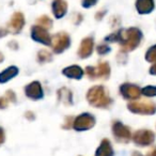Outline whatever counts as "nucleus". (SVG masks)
<instances>
[{
	"label": "nucleus",
	"instance_id": "f257e3e1",
	"mask_svg": "<svg viewBox=\"0 0 156 156\" xmlns=\"http://www.w3.org/2000/svg\"><path fill=\"white\" fill-rule=\"evenodd\" d=\"M141 31L137 28H129L119 31V41L122 44L124 51L134 50L141 41Z\"/></svg>",
	"mask_w": 156,
	"mask_h": 156
},
{
	"label": "nucleus",
	"instance_id": "f03ea898",
	"mask_svg": "<svg viewBox=\"0 0 156 156\" xmlns=\"http://www.w3.org/2000/svg\"><path fill=\"white\" fill-rule=\"evenodd\" d=\"M87 100L92 106L98 107V108H106L112 103L106 90L102 86L92 87L87 93Z\"/></svg>",
	"mask_w": 156,
	"mask_h": 156
},
{
	"label": "nucleus",
	"instance_id": "7ed1b4c3",
	"mask_svg": "<svg viewBox=\"0 0 156 156\" xmlns=\"http://www.w3.org/2000/svg\"><path fill=\"white\" fill-rule=\"evenodd\" d=\"M127 108L133 113L139 115H153L156 112V104L147 101H133L127 105Z\"/></svg>",
	"mask_w": 156,
	"mask_h": 156
},
{
	"label": "nucleus",
	"instance_id": "20e7f679",
	"mask_svg": "<svg viewBox=\"0 0 156 156\" xmlns=\"http://www.w3.org/2000/svg\"><path fill=\"white\" fill-rule=\"evenodd\" d=\"M86 73L91 79H107L110 75V66L107 62H101L98 66H88Z\"/></svg>",
	"mask_w": 156,
	"mask_h": 156
},
{
	"label": "nucleus",
	"instance_id": "39448f33",
	"mask_svg": "<svg viewBox=\"0 0 156 156\" xmlns=\"http://www.w3.org/2000/svg\"><path fill=\"white\" fill-rule=\"evenodd\" d=\"M51 47L56 54H61L71 45V39L65 32H59L51 37Z\"/></svg>",
	"mask_w": 156,
	"mask_h": 156
},
{
	"label": "nucleus",
	"instance_id": "423d86ee",
	"mask_svg": "<svg viewBox=\"0 0 156 156\" xmlns=\"http://www.w3.org/2000/svg\"><path fill=\"white\" fill-rule=\"evenodd\" d=\"M95 125V118L90 113H83V115H78L73 122V127L76 130H88L92 128Z\"/></svg>",
	"mask_w": 156,
	"mask_h": 156
},
{
	"label": "nucleus",
	"instance_id": "0eeeda50",
	"mask_svg": "<svg viewBox=\"0 0 156 156\" xmlns=\"http://www.w3.org/2000/svg\"><path fill=\"white\" fill-rule=\"evenodd\" d=\"M133 140H134L135 144L139 145V147H147V145L153 143V141L155 140V135L149 129H140L137 130L134 134Z\"/></svg>",
	"mask_w": 156,
	"mask_h": 156
},
{
	"label": "nucleus",
	"instance_id": "6e6552de",
	"mask_svg": "<svg viewBox=\"0 0 156 156\" xmlns=\"http://www.w3.org/2000/svg\"><path fill=\"white\" fill-rule=\"evenodd\" d=\"M112 133L115 136V140L119 142H127L129 141L130 137V130L127 126L122 124L121 122H115L112 125Z\"/></svg>",
	"mask_w": 156,
	"mask_h": 156
},
{
	"label": "nucleus",
	"instance_id": "1a4fd4ad",
	"mask_svg": "<svg viewBox=\"0 0 156 156\" xmlns=\"http://www.w3.org/2000/svg\"><path fill=\"white\" fill-rule=\"evenodd\" d=\"M31 37H32L34 41L40 42V43L44 44V45H49L51 43V37L48 34L47 30L44 29L43 27L39 26H33L31 29Z\"/></svg>",
	"mask_w": 156,
	"mask_h": 156
},
{
	"label": "nucleus",
	"instance_id": "9d476101",
	"mask_svg": "<svg viewBox=\"0 0 156 156\" xmlns=\"http://www.w3.org/2000/svg\"><path fill=\"white\" fill-rule=\"evenodd\" d=\"M120 93L126 100H137L140 96L141 90L138 86L132 83H124L120 87Z\"/></svg>",
	"mask_w": 156,
	"mask_h": 156
},
{
	"label": "nucleus",
	"instance_id": "9b49d317",
	"mask_svg": "<svg viewBox=\"0 0 156 156\" xmlns=\"http://www.w3.org/2000/svg\"><path fill=\"white\" fill-rule=\"evenodd\" d=\"M25 24V18L24 15L20 12H16L13 14V16L11 17V20L8 24V31L12 33H18L20 32V30L23 29Z\"/></svg>",
	"mask_w": 156,
	"mask_h": 156
},
{
	"label": "nucleus",
	"instance_id": "f8f14e48",
	"mask_svg": "<svg viewBox=\"0 0 156 156\" xmlns=\"http://www.w3.org/2000/svg\"><path fill=\"white\" fill-rule=\"evenodd\" d=\"M25 93L31 100H40L43 98V89L39 81H33L29 83L25 89Z\"/></svg>",
	"mask_w": 156,
	"mask_h": 156
},
{
	"label": "nucleus",
	"instance_id": "ddd939ff",
	"mask_svg": "<svg viewBox=\"0 0 156 156\" xmlns=\"http://www.w3.org/2000/svg\"><path fill=\"white\" fill-rule=\"evenodd\" d=\"M94 48V41L92 37H86L81 41L80 47L78 49V55L80 58H88L91 56Z\"/></svg>",
	"mask_w": 156,
	"mask_h": 156
},
{
	"label": "nucleus",
	"instance_id": "4468645a",
	"mask_svg": "<svg viewBox=\"0 0 156 156\" xmlns=\"http://www.w3.org/2000/svg\"><path fill=\"white\" fill-rule=\"evenodd\" d=\"M52 12L56 18H61L66 14L67 11V3L65 0H54L52 1Z\"/></svg>",
	"mask_w": 156,
	"mask_h": 156
},
{
	"label": "nucleus",
	"instance_id": "2eb2a0df",
	"mask_svg": "<svg viewBox=\"0 0 156 156\" xmlns=\"http://www.w3.org/2000/svg\"><path fill=\"white\" fill-rule=\"evenodd\" d=\"M154 0H137L136 1V9L140 14H147L153 11Z\"/></svg>",
	"mask_w": 156,
	"mask_h": 156
},
{
	"label": "nucleus",
	"instance_id": "dca6fc26",
	"mask_svg": "<svg viewBox=\"0 0 156 156\" xmlns=\"http://www.w3.org/2000/svg\"><path fill=\"white\" fill-rule=\"evenodd\" d=\"M62 73L63 75H65L69 78H72V79H80L83 75V69L78 65H72V66L65 67Z\"/></svg>",
	"mask_w": 156,
	"mask_h": 156
},
{
	"label": "nucleus",
	"instance_id": "f3484780",
	"mask_svg": "<svg viewBox=\"0 0 156 156\" xmlns=\"http://www.w3.org/2000/svg\"><path fill=\"white\" fill-rule=\"evenodd\" d=\"M96 156H113V150L108 139H104L96 150Z\"/></svg>",
	"mask_w": 156,
	"mask_h": 156
},
{
	"label": "nucleus",
	"instance_id": "a211bd4d",
	"mask_svg": "<svg viewBox=\"0 0 156 156\" xmlns=\"http://www.w3.org/2000/svg\"><path fill=\"white\" fill-rule=\"evenodd\" d=\"M17 74H18V69L16 66L8 67V69H5V71L0 73V83H7V81H9L10 79L15 77Z\"/></svg>",
	"mask_w": 156,
	"mask_h": 156
},
{
	"label": "nucleus",
	"instance_id": "6ab92c4d",
	"mask_svg": "<svg viewBox=\"0 0 156 156\" xmlns=\"http://www.w3.org/2000/svg\"><path fill=\"white\" fill-rule=\"evenodd\" d=\"M58 96L61 102L65 103L66 105L72 104V92L69 89H66V88H62V89L59 90Z\"/></svg>",
	"mask_w": 156,
	"mask_h": 156
},
{
	"label": "nucleus",
	"instance_id": "aec40b11",
	"mask_svg": "<svg viewBox=\"0 0 156 156\" xmlns=\"http://www.w3.org/2000/svg\"><path fill=\"white\" fill-rule=\"evenodd\" d=\"M37 25L47 30V29H49L50 27L52 26V20L46 15L41 16V17H39V20H37Z\"/></svg>",
	"mask_w": 156,
	"mask_h": 156
},
{
	"label": "nucleus",
	"instance_id": "412c9836",
	"mask_svg": "<svg viewBox=\"0 0 156 156\" xmlns=\"http://www.w3.org/2000/svg\"><path fill=\"white\" fill-rule=\"evenodd\" d=\"M37 59L40 62H49L52 59V55L48 50H40L37 54Z\"/></svg>",
	"mask_w": 156,
	"mask_h": 156
},
{
	"label": "nucleus",
	"instance_id": "4be33fe9",
	"mask_svg": "<svg viewBox=\"0 0 156 156\" xmlns=\"http://www.w3.org/2000/svg\"><path fill=\"white\" fill-rule=\"evenodd\" d=\"M145 59L149 62H155L156 63V45L152 46L147 49V54H145Z\"/></svg>",
	"mask_w": 156,
	"mask_h": 156
},
{
	"label": "nucleus",
	"instance_id": "5701e85b",
	"mask_svg": "<svg viewBox=\"0 0 156 156\" xmlns=\"http://www.w3.org/2000/svg\"><path fill=\"white\" fill-rule=\"evenodd\" d=\"M141 93L144 96H147V98H151V96H156V87H153V86H147V87L143 88L141 90Z\"/></svg>",
	"mask_w": 156,
	"mask_h": 156
},
{
	"label": "nucleus",
	"instance_id": "b1692460",
	"mask_svg": "<svg viewBox=\"0 0 156 156\" xmlns=\"http://www.w3.org/2000/svg\"><path fill=\"white\" fill-rule=\"evenodd\" d=\"M96 50H98V52L100 55H106V54H108V52H109V50H110V47H109L107 44H101V45L98 46Z\"/></svg>",
	"mask_w": 156,
	"mask_h": 156
},
{
	"label": "nucleus",
	"instance_id": "393cba45",
	"mask_svg": "<svg viewBox=\"0 0 156 156\" xmlns=\"http://www.w3.org/2000/svg\"><path fill=\"white\" fill-rule=\"evenodd\" d=\"M98 0H81V5L83 8H91L92 5H96Z\"/></svg>",
	"mask_w": 156,
	"mask_h": 156
},
{
	"label": "nucleus",
	"instance_id": "a878e982",
	"mask_svg": "<svg viewBox=\"0 0 156 156\" xmlns=\"http://www.w3.org/2000/svg\"><path fill=\"white\" fill-rule=\"evenodd\" d=\"M8 104H9V100H8L5 96H2L0 98V109H5L8 107Z\"/></svg>",
	"mask_w": 156,
	"mask_h": 156
},
{
	"label": "nucleus",
	"instance_id": "bb28decb",
	"mask_svg": "<svg viewBox=\"0 0 156 156\" xmlns=\"http://www.w3.org/2000/svg\"><path fill=\"white\" fill-rule=\"evenodd\" d=\"M5 98H7L8 100L10 101V103H11V102H15V101H16L15 94H14V92L11 91V90H10V91H7V96H5Z\"/></svg>",
	"mask_w": 156,
	"mask_h": 156
},
{
	"label": "nucleus",
	"instance_id": "cd10ccee",
	"mask_svg": "<svg viewBox=\"0 0 156 156\" xmlns=\"http://www.w3.org/2000/svg\"><path fill=\"white\" fill-rule=\"evenodd\" d=\"M5 142V132L1 127H0V145Z\"/></svg>",
	"mask_w": 156,
	"mask_h": 156
},
{
	"label": "nucleus",
	"instance_id": "c85d7f7f",
	"mask_svg": "<svg viewBox=\"0 0 156 156\" xmlns=\"http://www.w3.org/2000/svg\"><path fill=\"white\" fill-rule=\"evenodd\" d=\"M9 32L8 31V29L5 28H0V37H5V34Z\"/></svg>",
	"mask_w": 156,
	"mask_h": 156
},
{
	"label": "nucleus",
	"instance_id": "c756f323",
	"mask_svg": "<svg viewBox=\"0 0 156 156\" xmlns=\"http://www.w3.org/2000/svg\"><path fill=\"white\" fill-rule=\"evenodd\" d=\"M150 73H151L152 75H156V63L150 69Z\"/></svg>",
	"mask_w": 156,
	"mask_h": 156
},
{
	"label": "nucleus",
	"instance_id": "7c9ffc66",
	"mask_svg": "<svg viewBox=\"0 0 156 156\" xmlns=\"http://www.w3.org/2000/svg\"><path fill=\"white\" fill-rule=\"evenodd\" d=\"M147 156H156V147H154V149H152L151 151L149 152V154H147Z\"/></svg>",
	"mask_w": 156,
	"mask_h": 156
},
{
	"label": "nucleus",
	"instance_id": "2f4dec72",
	"mask_svg": "<svg viewBox=\"0 0 156 156\" xmlns=\"http://www.w3.org/2000/svg\"><path fill=\"white\" fill-rule=\"evenodd\" d=\"M3 59H5V56H3V55L1 54V52H0V63L2 62V61H3Z\"/></svg>",
	"mask_w": 156,
	"mask_h": 156
},
{
	"label": "nucleus",
	"instance_id": "473e14b6",
	"mask_svg": "<svg viewBox=\"0 0 156 156\" xmlns=\"http://www.w3.org/2000/svg\"><path fill=\"white\" fill-rule=\"evenodd\" d=\"M134 156H142L140 153H134Z\"/></svg>",
	"mask_w": 156,
	"mask_h": 156
}]
</instances>
